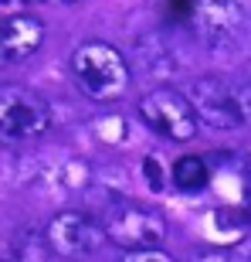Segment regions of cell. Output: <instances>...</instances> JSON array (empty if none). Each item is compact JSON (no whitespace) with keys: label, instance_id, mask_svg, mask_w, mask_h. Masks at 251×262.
Wrapping results in <instances>:
<instances>
[{"label":"cell","instance_id":"obj_14","mask_svg":"<svg viewBox=\"0 0 251 262\" xmlns=\"http://www.w3.org/2000/svg\"><path fill=\"white\" fill-rule=\"evenodd\" d=\"M7 262H10V259H7Z\"/></svg>","mask_w":251,"mask_h":262},{"label":"cell","instance_id":"obj_11","mask_svg":"<svg viewBox=\"0 0 251 262\" xmlns=\"http://www.w3.org/2000/svg\"><path fill=\"white\" fill-rule=\"evenodd\" d=\"M190 262H234V259H231V252H221V249H217V252H200V255H193Z\"/></svg>","mask_w":251,"mask_h":262},{"label":"cell","instance_id":"obj_2","mask_svg":"<svg viewBox=\"0 0 251 262\" xmlns=\"http://www.w3.org/2000/svg\"><path fill=\"white\" fill-rule=\"evenodd\" d=\"M102 225H106L109 242H116L126 252H136V249H163L166 242V218L153 208H146L139 201H116L106 208L102 214Z\"/></svg>","mask_w":251,"mask_h":262},{"label":"cell","instance_id":"obj_4","mask_svg":"<svg viewBox=\"0 0 251 262\" xmlns=\"http://www.w3.org/2000/svg\"><path fill=\"white\" fill-rule=\"evenodd\" d=\"M51 109L48 102L24 85H0V140L20 143L48 133Z\"/></svg>","mask_w":251,"mask_h":262},{"label":"cell","instance_id":"obj_13","mask_svg":"<svg viewBox=\"0 0 251 262\" xmlns=\"http://www.w3.org/2000/svg\"><path fill=\"white\" fill-rule=\"evenodd\" d=\"M71 4H78V0H71Z\"/></svg>","mask_w":251,"mask_h":262},{"label":"cell","instance_id":"obj_9","mask_svg":"<svg viewBox=\"0 0 251 262\" xmlns=\"http://www.w3.org/2000/svg\"><path fill=\"white\" fill-rule=\"evenodd\" d=\"M119 262H177V259L163 249H136V252H122Z\"/></svg>","mask_w":251,"mask_h":262},{"label":"cell","instance_id":"obj_6","mask_svg":"<svg viewBox=\"0 0 251 262\" xmlns=\"http://www.w3.org/2000/svg\"><path fill=\"white\" fill-rule=\"evenodd\" d=\"M187 99H190L193 113H197V119L204 126H211V129H241L244 126L241 102L234 96V89L228 82H221V78H211V75L193 78Z\"/></svg>","mask_w":251,"mask_h":262},{"label":"cell","instance_id":"obj_8","mask_svg":"<svg viewBox=\"0 0 251 262\" xmlns=\"http://www.w3.org/2000/svg\"><path fill=\"white\" fill-rule=\"evenodd\" d=\"M170 181H173V187L180 191V194H197V191H204L207 187V181H211V170H207V164H204L200 157H180L173 164V170H170Z\"/></svg>","mask_w":251,"mask_h":262},{"label":"cell","instance_id":"obj_10","mask_svg":"<svg viewBox=\"0 0 251 262\" xmlns=\"http://www.w3.org/2000/svg\"><path fill=\"white\" fill-rule=\"evenodd\" d=\"M193 0H170V17H190Z\"/></svg>","mask_w":251,"mask_h":262},{"label":"cell","instance_id":"obj_7","mask_svg":"<svg viewBox=\"0 0 251 262\" xmlns=\"http://www.w3.org/2000/svg\"><path fill=\"white\" fill-rule=\"evenodd\" d=\"M44 45V24L34 14H10L0 20V65H20Z\"/></svg>","mask_w":251,"mask_h":262},{"label":"cell","instance_id":"obj_5","mask_svg":"<svg viewBox=\"0 0 251 262\" xmlns=\"http://www.w3.org/2000/svg\"><path fill=\"white\" fill-rule=\"evenodd\" d=\"M139 116L146 119V126L156 129L160 136L173 140V143H190L197 136V126L200 119L193 113L190 99L177 89H153L139 99Z\"/></svg>","mask_w":251,"mask_h":262},{"label":"cell","instance_id":"obj_1","mask_svg":"<svg viewBox=\"0 0 251 262\" xmlns=\"http://www.w3.org/2000/svg\"><path fill=\"white\" fill-rule=\"evenodd\" d=\"M68 68L78 92L92 102H116L129 92V82H133L126 55L109 41H82L71 51Z\"/></svg>","mask_w":251,"mask_h":262},{"label":"cell","instance_id":"obj_12","mask_svg":"<svg viewBox=\"0 0 251 262\" xmlns=\"http://www.w3.org/2000/svg\"><path fill=\"white\" fill-rule=\"evenodd\" d=\"M146 177H149V184L160 187V174H156V160L153 157H146Z\"/></svg>","mask_w":251,"mask_h":262},{"label":"cell","instance_id":"obj_3","mask_svg":"<svg viewBox=\"0 0 251 262\" xmlns=\"http://www.w3.org/2000/svg\"><path fill=\"white\" fill-rule=\"evenodd\" d=\"M44 242H48V252L58 255L68 262H82L92 259V255L109 242L106 225L92 218L85 211H58L44 225Z\"/></svg>","mask_w":251,"mask_h":262}]
</instances>
